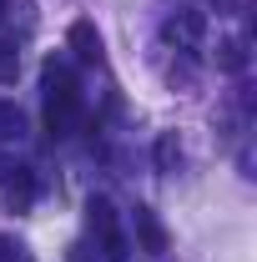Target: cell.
<instances>
[{"instance_id":"cell-1","label":"cell","mask_w":257,"mask_h":262,"mask_svg":"<svg viewBox=\"0 0 257 262\" xmlns=\"http://www.w3.org/2000/svg\"><path fill=\"white\" fill-rule=\"evenodd\" d=\"M40 81H46V131H51V136H66L71 116L81 111V81H76V71L61 66V61H46Z\"/></svg>"},{"instance_id":"cell-2","label":"cell","mask_w":257,"mask_h":262,"mask_svg":"<svg viewBox=\"0 0 257 262\" xmlns=\"http://www.w3.org/2000/svg\"><path fill=\"white\" fill-rule=\"evenodd\" d=\"M202 31H207L202 10H182V15H172V20L161 26V35H166L172 46H197V40H202Z\"/></svg>"},{"instance_id":"cell-3","label":"cell","mask_w":257,"mask_h":262,"mask_svg":"<svg viewBox=\"0 0 257 262\" xmlns=\"http://www.w3.org/2000/svg\"><path fill=\"white\" fill-rule=\"evenodd\" d=\"M136 242H141L146 252H166V227L157 222L152 207H136Z\"/></svg>"},{"instance_id":"cell-4","label":"cell","mask_w":257,"mask_h":262,"mask_svg":"<svg viewBox=\"0 0 257 262\" xmlns=\"http://www.w3.org/2000/svg\"><path fill=\"white\" fill-rule=\"evenodd\" d=\"M66 40H71V51H76L81 61H101V31L91 20H76V26L66 31Z\"/></svg>"},{"instance_id":"cell-5","label":"cell","mask_w":257,"mask_h":262,"mask_svg":"<svg viewBox=\"0 0 257 262\" xmlns=\"http://www.w3.org/2000/svg\"><path fill=\"white\" fill-rule=\"evenodd\" d=\"M86 227L96 232V237H111V232H116V207H111V196H91V202H86Z\"/></svg>"},{"instance_id":"cell-6","label":"cell","mask_w":257,"mask_h":262,"mask_svg":"<svg viewBox=\"0 0 257 262\" xmlns=\"http://www.w3.org/2000/svg\"><path fill=\"white\" fill-rule=\"evenodd\" d=\"M35 202V177L26 166H15V182H10V212H26Z\"/></svg>"},{"instance_id":"cell-7","label":"cell","mask_w":257,"mask_h":262,"mask_svg":"<svg viewBox=\"0 0 257 262\" xmlns=\"http://www.w3.org/2000/svg\"><path fill=\"white\" fill-rule=\"evenodd\" d=\"M217 66L232 71V76H237V71H247V46H242L237 35H227L222 46H217Z\"/></svg>"},{"instance_id":"cell-8","label":"cell","mask_w":257,"mask_h":262,"mask_svg":"<svg viewBox=\"0 0 257 262\" xmlns=\"http://www.w3.org/2000/svg\"><path fill=\"white\" fill-rule=\"evenodd\" d=\"M26 131V116H20V106L15 101H0V141H15Z\"/></svg>"},{"instance_id":"cell-9","label":"cell","mask_w":257,"mask_h":262,"mask_svg":"<svg viewBox=\"0 0 257 262\" xmlns=\"http://www.w3.org/2000/svg\"><path fill=\"white\" fill-rule=\"evenodd\" d=\"M15 71H20V51L10 40H0V81H15Z\"/></svg>"},{"instance_id":"cell-10","label":"cell","mask_w":257,"mask_h":262,"mask_svg":"<svg viewBox=\"0 0 257 262\" xmlns=\"http://www.w3.org/2000/svg\"><path fill=\"white\" fill-rule=\"evenodd\" d=\"M177 157H182L177 136H161V141H157V166H161V171H172V166H177Z\"/></svg>"},{"instance_id":"cell-11","label":"cell","mask_w":257,"mask_h":262,"mask_svg":"<svg viewBox=\"0 0 257 262\" xmlns=\"http://www.w3.org/2000/svg\"><path fill=\"white\" fill-rule=\"evenodd\" d=\"M101 247H106V262H126V242H121V232L101 237Z\"/></svg>"},{"instance_id":"cell-12","label":"cell","mask_w":257,"mask_h":262,"mask_svg":"<svg viewBox=\"0 0 257 262\" xmlns=\"http://www.w3.org/2000/svg\"><path fill=\"white\" fill-rule=\"evenodd\" d=\"M5 10H10V0H0V20H5Z\"/></svg>"},{"instance_id":"cell-13","label":"cell","mask_w":257,"mask_h":262,"mask_svg":"<svg viewBox=\"0 0 257 262\" xmlns=\"http://www.w3.org/2000/svg\"><path fill=\"white\" fill-rule=\"evenodd\" d=\"M0 171H10V166H5V162H0Z\"/></svg>"}]
</instances>
